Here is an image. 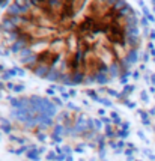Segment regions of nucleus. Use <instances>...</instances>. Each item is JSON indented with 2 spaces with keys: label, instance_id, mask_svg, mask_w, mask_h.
I'll return each instance as SVG.
<instances>
[{
  "label": "nucleus",
  "instance_id": "f257e3e1",
  "mask_svg": "<svg viewBox=\"0 0 155 161\" xmlns=\"http://www.w3.org/2000/svg\"><path fill=\"white\" fill-rule=\"evenodd\" d=\"M14 30L38 68L71 77L103 72L131 48L125 12L103 0L29 3L15 14Z\"/></svg>",
  "mask_w": 155,
  "mask_h": 161
}]
</instances>
